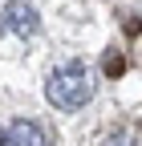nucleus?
Listing matches in <instances>:
<instances>
[{
	"label": "nucleus",
	"instance_id": "obj_3",
	"mask_svg": "<svg viewBox=\"0 0 142 146\" xmlns=\"http://www.w3.org/2000/svg\"><path fill=\"white\" fill-rule=\"evenodd\" d=\"M0 146H49V134L41 130L37 122L21 118V122H12L8 130H4V138H0Z\"/></svg>",
	"mask_w": 142,
	"mask_h": 146
},
{
	"label": "nucleus",
	"instance_id": "obj_2",
	"mask_svg": "<svg viewBox=\"0 0 142 146\" xmlns=\"http://www.w3.org/2000/svg\"><path fill=\"white\" fill-rule=\"evenodd\" d=\"M37 8L25 4V0H8L4 4V29L16 33V36H29V33H37Z\"/></svg>",
	"mask_w": 142,
	"mask_h": 146
},
{
	"label": "nucleus",
	"instance_id": "obj_1",
	"mask_svg": "<svg viewBox=\"0 0 142 146\" xmlns=\"http://www.w3.org/2000/svg\"><path fill=\"white\" fill-rule=\"evenodd\" d=\"M45 94H49V102L57 110H81L94 98V73L85 65H77V61H69V65H61V69L49 73Z\"/></svg>",
	"mask_w": 142,
	"mask_h": 146
},
{
	"label": "nucleus",
	"instance_id": "obj_4",
	"mask_svg": "<svg viewBox=\"0 0 142 146\" xmlns=\"http://www.w3.org/2000/svg\"><path fill=\"white\" fill-rule=\"evenodd\" d=\"M102 146H142V142H138V134H126V130H122V134H110Z\"/></svg>",
	"mask_w": 142,
	"mask_h": 146
},
{
	"label": "nucleus",
	"instance_id": "obj_5",
	"mask_svg": "<svg viewBox=\"0 0 142 146\" xmlns=\"http://www.w3.org/2000/svg\"><path fill=\"white\" fill-rule=\"evenodd\" d=\"M122 69H126V61H122V53H106V73H110V77H118Z\"/></svg>",
	"mask_w": 142,
	"mask_h": 146
}]
</instances>
